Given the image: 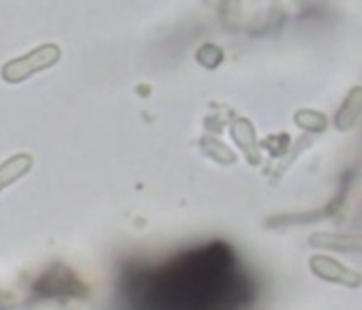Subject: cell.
Segmentation results:
<instances>
[{
  "instance_id": "obj_1",
  "label": "cell",
  "mask_w": 362,
  "mask_h": 310,
  "mask_svg": "<svg viewBox=\"0 0 362 310\" xmlns=\"http://www.w3.org/2000/svg\"><path fill=\"white\" fill-rule=\"evenodd\" d=\"M58 60H60V47L54 46V44H45V46H40L38 50L25 54V57L9 62L2 71V75L8 82H21V80L29 79L38 71L54 66Z\"/></svg>"
},
{
  "instance_id": "obj_2",
  "label": "cell",
  "mask_w": 362,
  "mask_h": 310,
  "mask_svg": "<svg viewBox=\"0 0 362 310\" xmlns=\"http://www.w3.org/2000/svg\"><path fill=\"white\" fill-rule=\"evenodd\" d=\"M312 269L315 270V274H319V276L325 277V280H329V282L344 283V285L350 287L358 285V276L354 270L346 269L341 263L329 260V258L315 256L312 260Z\"/></svg>"
}]
</instances>
